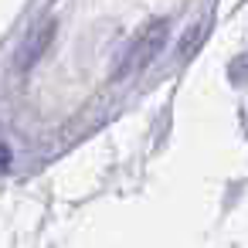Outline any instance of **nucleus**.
Listing matches in <instances>:
<instances>
[{
  "label": "nucleus",
  "mask_w": 248,
  "mask_h": 248,
  "mask_svg": "<svg viewBox=\"0 0 248 248\" xmlns=\"http://www.w3.org/2000/svg\"><path fill=\"white\" fill-rule=\"evenodd\" d=\"M51 38H55V21H45L38 31H31V38H28L24 48L17 51V65H21V68H31V65L45 55V48L51 45Z\"/></svg>",
  "instance_id": "2"
},
{
  "label": "nucleus",
  "mask_w": 248,
  "mask_h": 248,
  "mask_svg": "<svg viewBox=\"0 0 248 248\" xmlns=\"http://www.w3.org/2000/svg\"><path fill=\"white\" fill-rule=\"evenodd\" d=\"M163 38H167V21H153V24H150V28L133 41V48L126 51L119 75H129V72L143 68L146 62H153V58H156V51L163 48Z\"/></svg>",
  "instance_id": "1"
},
{
  "label": "nucleus",
  "mask_w": 248,
  "mask_h": 248,
  "mask_svg": "<svg viewBox=\"0 0 248 248\" xmlns=\"http://www.w3.org/2000/svg\"><path fill=\"white\" fill-rule=\"evenodd\" d=\"M11 170V146L0 143V173H7Z\"/></svg>",
  "instance_id": "3"
}]
</instances>
